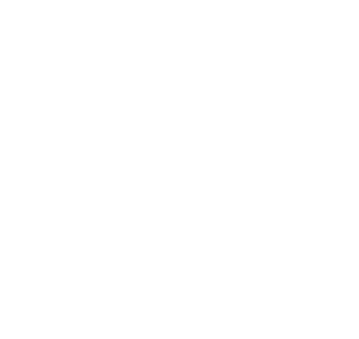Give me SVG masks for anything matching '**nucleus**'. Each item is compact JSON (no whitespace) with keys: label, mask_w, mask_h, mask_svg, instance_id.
I'll use <instances>...</instances> for the list:
<instances>
[]
</instances>
